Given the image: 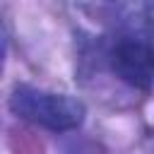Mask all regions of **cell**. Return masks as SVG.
Masks as SVG:
<instances>
[{"label": "cell", "mask_w": 154, "mask_h": 154, "mask_svg": "<svg viewBox=\"0 0 154 154\" xmlns=\"http://www.w3.org/2000/svg\"><path fill=\"white\" fill-rule=\"evenodd\" d=\"M111 67L116 77L135 89L154 87V48L140 38H123L111 51Z\"/></svg>", "instance_id": "cell-2"}, {"label": "cell", "mask_w": 154, "mask_h": 154, "mask_svg": "<svg viewBox=\"0 0 154 154\" xmlns=\"http://www.w3.org/2000/svg\"><path fill=\"white\" fill-rule=\"evenodd\" d=\"M10 111L17 118H24L34 125H41L51 132H67L82 125L84 106L82 101L67 94H53L36 87H17L10 96Z\"/></svg>", "instance_id": "cell-1"}]
</instances>
